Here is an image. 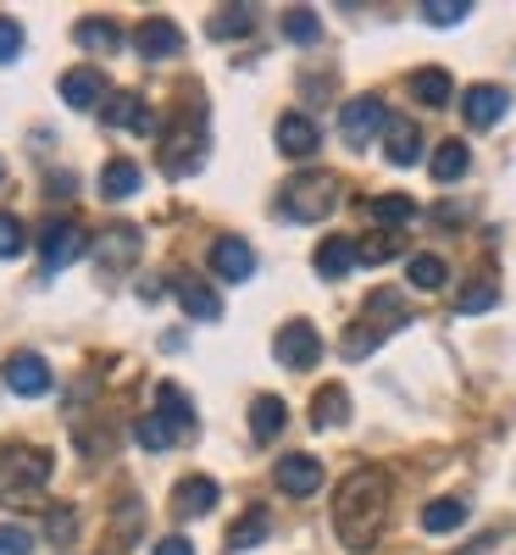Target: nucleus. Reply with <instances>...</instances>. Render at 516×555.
Segmentation results:
<instances>
[{"instance_id":"obj_1","label":"nucleus","mask_w":516,"mask_h":555,"mask_svg":"<svg viewBox=\"0 0 516 555\" xmlns=\"http://www.w3.org/2000/svg\"><path fill=\"white\" fill-rule=\"evenodd\" d=\"M389 522V473L384 467H356L339 494H334V528L345 539V550H372Z\"/></svg>"},{"instance_id":"obj_2","label":"nucleus","mask_w":516,"mask_h":555,"mask_svg":"<svg viewBox=\"0 0 516 555\" xmlns=\"http://www.w3.org/2000/svg\"><path fill=\"white\" fill-rule=\"evenodd\" d=\"M411 322V311H405V300L395 295V289H372L366 295V306H361V317L350 322V334H345V361H361V356H372L395 328H405Z\"/></svg>"},{"instance_id":"obj_3","label":"nucleus","mask_w":516,"mask_h":555,"mask_svg":"<svg viewBox=\"0 0 516 555\" xmlns=\"http://www.w3.org/2000/svg\"><path fill=\"white\" fill-rule=\"evenodd\" d=\"M44 478H51V450L44 444H7L0 450V500L7 505H34Z\"/></svg>"},{"instance_id":"obj_4","label":"nucleus","mask_w":516,"mask_h":555,"mask_svg":"<svg viewBox=\"0 0 516 555\" xmlns=\"http://www.w3.org/2000/svg\"><path fill=\"white\" fill-rule=\"evenodd\" d=\"M339 206V178L334 172H295L284 190H278V211L289 222H322Z\"/></svg>"},{"instance_id":"obj_5","label":"nucleus","mask_w":516,"mask_h":555,"mask_svg":"<svg viewBox=\"0 0 516 555\" xmlns=\"http://www.w3.org/2000/svg\"><path fill=\"white\" fill-rule=\"evenodd\" d=\"M206 106L195 101L190 112H183V122H172L167 128V145H162V172L167 178H190L201 162H206Z\"/></svg>"},{"instance_id":"obj_6","label":"nucleus","mask_w":516,"mask_h":555,"mask_svg":"<svg viewBox=\"0 0 516 555\" xmlns=\"http://www.w3.org/2000/svg\"><path fill=\"white\" fill-rule=\"evenodd\" d=\"M89 245H95V240H89V228L83 222H73V217H56V222H44L39 228V261L44 267H67V261H78Z\"/></svg>"},{"instance_id":"obj_7","label":"nucleus","mask_w":516,"mask_h":555,"mask_svg":"<svg viewBox=\"0 0 516 555\" xmlns=\"http://www.w3.org/2000/svg\"><path fill=\"white\" fill-rule=\"evenodd\" d=\"M389 128V106L378 101V95H356V101H345V112H339V133H345V145H372Z\"/></svg>"},{"instance_id":"obj_8","label":"nucleus","mask_w":516,"mask_h":555,"mask_svg":"<svg viewBox=\"0 0 516 555\" xmlns=\"http://www.w3.org/2000/svg\"><path fill=\"white\" fill-rule=\"evenodd\" d=\"M278 361L289 366V373H306V366H317L322 361V334L311 328V322H284L278 328Z\"/></svg>"},{"instance_id":"obj_9","label":"nucleus","mask_w":516,"mask_h":555,"mask_svg":"<svg viewBox=\"0 0 516 555\" xmlns=\"http://www.w3.org/2000/svg\"><path fill=\"white\" fill-rule=\"evenodd\" d=\"M505 112H511V89H500V83H473L461 95V117L473 128H494Z\"/></svg>"},{"instance_id":"obj_10","label":"nucleus","mask_w":516,"mask_h":555,"mask_svg":"<svg viewBox=\"0 0 516 555\" xmlns=\"http://www.w3.org/2000/svg\"><path fill=\"white\" fill-rule=\"evenodd\" d=\"M272 483L284 489V494H295V500H306V494L322 489V461L317 455H278Z\"/></svg>"},{"instance_id":"obj_11","label":"nucleus","mask_w":516,"mask_h":555,"mask_svg":"<svg viewBox=\"0 0 516 555\" xmlns=\"http://www.w3.org/2000/svg\"><path fill=\"white\" fill-rule=\"evenodd\" d=\"M133 51L145 56V62H167V56L183 51V34H178V23H167V17H145V23L133 28Z\"/></svg>"},{"instance_id":"obj_12","label":"nucleus","mask_w":516,"mask_h":555,"mask_svg":"<svg viewBox=\"0 0 516 555\" xmlns=\"http://www.w3.org/2000/svg\"><path fill=\"white\" fill-rule=\"evenodd\" d=\"M211 272L222 278V284H245V278L256 272V250L240 240V234H222L211 245Z\"/></svg>"},{"instance_id":"obj_13","label":"nucleus","mask_w":516,"mask_h":555,"mask_svg":"<svg viewBox=\"0 0 516 555\" xmlns=\"http://www.w3.org/2000/svg\"><path fill=\"white\" fill-rule=\"evenodd\" d=\"M172 295H178V306L190 311L195 322H217L222 317V295L206 284V278H195V272H178L172 278Z\"/></svg>"},{"instance_id":"obj_14","label":"nucleus","mask_w":516,"mask_h":555,"mask_svg":"<svg viewBox=\"0 0 516 555\" xmlns=\"http://www.w3.org/2000/svg\"><path fill=\"white\" fill-rule=\"evenodd\" d=\"M317 145H322V133H317V122L306 112H284V117H278V151H284L289 162L317 156Z\"/></svg>"},{"instance_id":"obj_15","label":"nucleus","mask_w":516,"mask_h":555,"mask_svg":"<svg viewBox=\"0 0 516 555\" xmlns=\"http://www.w3.org/2000/svg\"><path fill=\"white\" fill-rule=\"evenodd\" d=\"M7 384L17 389V395H28V400H39V395H51V366H44V356H34V350H17L12 361H7Z\"/></svg>"},{"instance_id":"obj_16","label":"nucleus","mask_w":516,"mask_h":555,"mask_svg":"<svg viewBox=\"0 0 516 555\" xmlns=\"http://www.w3.org/2000/svg\"><path fill=\"white\" fill-rule=\"evenodd\" d=\"M62 101H67L73 112H101V106H106V78H101L95 67L62 73Z\"/></svg>"},{"instance_id":"obj_17","label":"nucleus","mask_w":516,"mask_h":555,"mask_svg":"<svg viewBox=\"0 0 516 555\" xmlns=\"http://www.w3.org/2000/svg\"><path fill=\"white\" fill-rule=\"evenodd\" d=\"M384 156H389V167H416V162H422V128L405 122V117H389V128H384Z\"/></svg>"},{"instance_id":"obj_18","label":"nucleus","mask_w":516,"mask_h":555,"mask_svg":"<svg viewBox=\"0 0 516 555\" xmlns=\"http://www.w3.org/2000/svg\"><path fill=\"white\" fill-rule=\"evenodd\" d=\"M101 122H106V128H128V133H151V128H156L151 106L139 101V95H106V106H101Z\"/></svg>"},{"instance_id":"obj_19","label":"nucleus","mask_w":516,"mask_h":555,"mask_svg":"<svg viewBox=\"0 0 516 555\" xmlns=\"http://www.w3.org/2000/svg\"><path fill=\"white\" fill-rule=\"evenodd\" d=\"M411 101H422V106H450L455 101V78L444 73V67H416L411 73Z\"/></svg>"},{"instance_id":"obj_20","label":"nucleus","mask_w":516,"mask_h":555,"mask_svg":"<svg viewBox=\"0 0 516 555\" xmlns=\"http://www.w3.org/2000/svg\"><path fill=\"white\" fill-rule=\"evenodd\" d=\"M211 505H217V478H183L172 489V512L178 517H206Z\"/></svg>"},{"instance_id":"obj_21","label":"nucleus","mask_w":516,"mask_h":555,"mask_svg":"<svg viewBox=\"0 0 516 555\" xmlns=\"http://www.w3.org/2000/svg\"><path fill=\"white\" fill-rule=\"evenodd\" d=\"M311 267H317L322 278H345V272L356 267V240H345V234H327V240L317 245Z\"/></svg>"},{"instance_id":"obj_22","label":"nucleus","mask_w":516,"mask_h":555,"mask_svg":"<svg viewBox=\"0 0 516 555\" xmlns=\"http://www.w3.org/2000/svg\"><path fill=\"white\" fill-rule=\"evenodd\" d=\"M345 416H350V395H345V384H322L317 400H311V423H317V428H339Z\"/></svg>"},{"instance_id":"obj_23","label":"nucleus","mask_w":516,"mask_h":555,"mask_svg":"<svg viewBox=\"0 0 516 555\" xmlns=\"http://www.w3.org/2000/svg\"><path fill=\"white\" fill-rule=\"evenodd\" d=\"M139 183H145V172L117 156V162H106V172H101V195H106V201H133Z\"/></svg>"},{"instance_id":"obj_24","label":"nucleus","mask_w":516,"mask_h":555,"mask_svg":"<svg viewBox=\"0 0 516 555\" xmlns=\"http://www.w3.org/2000/svg\"><path fill=\"white\" fill-rule=\"evenodd\" d=\"M73 39L83 44V51H95V56H112L128 34H122L117 23H106V17H89V23H78V28H73Z\"/></svg>"},{"instance_id":"obj_25","label":"nucleus","mask_w":516,"mask_h":555,"mask_svg":"<svg viewBox=\"0 0 516 555\" xmlns=\"http://www.w3.org/2000/svg\"><path fill=\"white\" fill-rule=\"evenodd\" d=\"M284 423H289V405L278 400V395H261L250 405V434L256 439H278V434H284Z\"/></svg>"},{"instance_id":"obj_26","label":"nucleus","mask_w":516,"mask_h":555,"mask_svg":"<svg viewBox=\"0 0 516 555\" xmlns=\"http://www.w3.org/2000/svg\"><path fill=\"white\" fill-rule=\"evenodd\" d=\"M267 533H272V517L261 512V505H250V512H245L240 522L228 528V550H256Z\"/></svg>"},{"instance_id":"obj_27","label":"nucleus","mask_w":516,"mask_h":555,"mask_svg":"<svg viewBox=\"0 0 516 555\" xmlns=\"http://www.w3.org/2000/svg\"><path fill=\"white\" fill-rule=\"evenodd\" d=\"M133 439L145 444V450H172V444H178L183 434H178V428L167 423L162 411H145V416H139V423H133Z\"/></svg>"},{"instance_id":"obj_28","label":"nucleus","mask_w":516,"mask_h":555,"mask_svg":"<svg viewBox=\"0 0 516 555\" xmlns=\"http://www.w3.org/2000/svg\"><path fill=\"white\" fill-rule=\"evenodd\" d=\"M156 405H162V416H167L178 434L195 428V405H190V395H183L178 384H162V389H156Z\"/></svg>"},{"instance_id":"obj_29","label":"nucleus","mask_w":516,"mask_h":555,"mask_svg":"<svg viewBox=\"0 0 516 555\" xmlns=\"http://www.w3.org/2000/svg\"><path fill=\"white\" fill-rule=\"evenodd\" d=\"M466 522V500H428L422 505V528L428 533H455Z\"/></svg>"},{"instance_id":"obj_30","label":"nucleus","mask_w":516,"mask_h":555,"mask_svg":"<svg viewBox=\"0 0 516 555\" xmlns=\"http://www.w3.org/2000/svg\"><path fill=\"white\" fill-rule=\"evenodd\" d=\"M250 28H256V12H250V7H222V12H211V23H206L211 39H245Z\"/></svg>"},{"instance_id":"obj_31","label":"nucleus","mask_w":516,"mask_h":555,"mask_svg":"<svg viewBox=\"0 0 516 555\" xmlns=\"http://www.w3.org/2000/svg\"><path fill=\"white\" fill-rule=\"evenodd\" d=\"M466 167H473V151H466L461 139H444V145L434 151V178H439V183H455V178H466Z\"/></svg>"},{"instance_id":"obj_32","label":"nucleus","mask_w":516,"mask_h":555,"mask_svg":"<svg viewBox=\"0 0 516 555\" xmlns=\"http://www.w3.org/2000/svg\"><path fill=\"white\" fill-rule=\"evenodd\" d=\"M366 217L384 222V228H400V222L416 217V201H411V195H372V201H366Z\"/></svg>"},{"instance_id":"obj_33","label":"nucleus","mask_w":516,"mask_h":555,"mask_svg":"<svg viewBox=\"0 0 516 555\" xmlns=\"http://www.w3.org/2000/svg\"><path fill=\"white\" fill-rule=\"evenodd\" d=\"M405 278H411L416 289H444L450 267H444V256H428V250H422V256H411V261H405Z\"/></svg>"},{"instance_id":"obj_34","label":"nucleus","mask_w":516,"mask_h":555,"mask_svg":"<svg viewBox=\"0 0 516 555\" xmlns=\"http://www.w3.org/2000/svg\"><path fill=\"white\" fill-rule=\"evenodd\" d=\"M101 256H106V267L133 261L139 256V234H133V228H106V234H101Z\"/></svg>"},{"instance_id":"obj_35","label":"nucleus","mask_w":516,"mask_h":555,"mask_svg":"<svg viewBox=\"0 0 516 555\" xmlns=\"http://www.w3.org/2000/svg\"><path fill=\"white\" fill-rule=\"evenodd\" d=\"M494 300H500V284H494V278H473V284L461 289L455 311H466V317H478V311H489Z\"/></svg>"},{"instance_id":"obj_36","label":"nucleus","mask_w":516,"mask_h":555,"mask_svg":"<svg viewBox=\"0 0 516 555\" xmlns=\"http://www.w3.org/2000/svg\"><path fill=\"white\" fill-rule=\"evenodd\" d=\"M466 12H473V0H428V7H422V17L434 28H455V23H466Z\"/></svg>"},{"instance_id":"obj_37","label":"nucleus","mask_w":516,"mask_h":555,"mask_svg":"<svg viewBox=\"0 0 516 555\" xmlns=\"http://www.w3.org/2000/svg\"><path fill=\"white\" fill-rule=\"evenodd\" d=\"M284 34H289L295 44H317V39H322V23H317V12L295 7V12H284Z\"/></svg>"},{"instance_id":"obj_38","label":"nucleus","mask_w":516,"mask_h":555,"mask_svg":"<svg viewBox=\"0 0 516 555\" xmlns=\"http://www.w3.org/2000/svg\"><path fill=\"white\" fill-rule=\"evenodd\" d=\"M23 250H28V234H23V222L0 211V261H12V256H23Z\"/></svg>"},{"instance_id":"obj_39","label":"nucleus","mask_w":516,"mask_h":555,"mask_svg":"<svg viewBox=\"0 0 516 555\" xmlns=\"http://www.w3.org/2000/svg\"><path fill=\"white\" fill-rule=\"evenodd\" d=\"M34 550V533L17 528V522H0V555H28Z\"/></svg>"},{"instance_id":"obj_40","label":"nucleus","mask_w":516,"mask_h":555,"mask_svg":"<svg viewBox=\"0 0 516 555\" xmlns=\"http://www.w3.org/2000/svg\"><path fill=\"white\" fill-rule=\"evenodd\" d=\"M23 56V28L12 17H0V62H17Z\"/></svg>"},{"instance_id":"obj_41","label":"nucleus","mask_w":516,"mask_h":555,"mask_svg":"<svg viewBox=\"0 0 516 555\" xmlns=\"http://www.w3.org/2000/svg\"><path fill=\"white\" fill-rule=\"evenodd\" d=\"M44 533H51L56 544H67V539H73V512H67V505H56V512L44 517Z\"/></svg>"},{"instance_id":"obj_42","label":"nucleus","mask_w":516,"mask_h":555,"mask_svg":"<svg viewBox=\"0 0 516 555\" xmlns=\"http://www.w3.org/2000/svg\"><path fill=\"white\" fill-rule=\"evenodd\" d=\"M156 555H195V544H190V539H162Z\"/></svg>"},{"instance_id":"obj_43","label":"nucleus","mask_w":516,"mask_h":555,"mask_svg":"<svg viewBox=\"0 0 516 555\" xmlns=\"http://www.w3.org/2000/svg\"><path fill=\"white\" fill-rule=\"evenodd\" d=\"M0 178H7V162H0Z\"/></svg>"}]
</instances>
